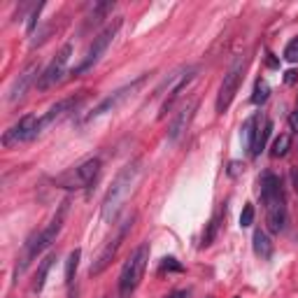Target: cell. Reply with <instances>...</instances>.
<instances>
[{
	"mask_svg": "<svg viewBox=\"0 0 298 298\" xmlns=\"http://www.w3.org/2000/svg\"><path fill=\"white\" fill-rule=\"evenodd\" d=\"M261 184V203L266 207V226L270 233H280L286 224V201L284 191H282V182L275 172L266 170L259 180Z\"/></svg>",
	"mask_w": 298,
	"mask_h": 298,
	"instance_id": "6da1fadb",
	"label": "cell"
},
{
	"mask_svg": "<svg viewBox=\"0 0 298 298\" xmlns=\"http://www.w3.org/2000/svg\"><path fill=\"white\" fill-rule=\"evenodd\" d=\"M138 165L140 163L133 161V163H128L126 168L114 177V182H112L110 191H107V196H105V201H103V221H110V219H114L116 217L122 203L126 201V196L131 194V189H133L135 177H138V172H140Z\"/></svg>",
	"mask_w": 298,
	"mask_h": 298,
	"instance_id": "7a4b0ae2",
	"label": "cell"
},
{
	"mask_svg": "<svg viewBox=\"0 0 298 298\" xmlns=\"http://www.w3.org/2000/svg\"><path fill=\"white\" fill-rule=\"evenodd\" d=\"M147 261H149V243H142L133 254L128 256V261L122 268V275H119V298L133 296V291L138 289L142 275L147 270Z\"/></svg>",
	"mask_w": 298,
	"mask_h": 298,
	"instance_id": "3957f363",
	"label": "cell"
},
{
	"mask_svg": "<svg viewBox=\"0 0 298 298\" xmlns=\"http://www.w3.org/2000/svg\"><path fill=\"white\" fill-rule=\"evenodd\" d=\"M119 28H122V17H116L112 24H107L103 31H100L96 37H93V42L89 44V49H86L84 58H82V61H79L77 66L73 68V75H75V77H77V75H84L86 70H91V68L96 66L98 61H100V56L107 51V47H110L112 40L116 37Z\"/></svg>",
	"mask_w": 298,
	"mask_h": 298,
	"instance_id": "277c9868",
	"label": "cell"
},
{
	"mask_svg": "<svg viewBox=\"0 0 298 298\" xmlns=\"http://www.w3.org/2000/svg\"><path fill=\"white\" fill-rule=\"evenodd\" d=\"M133 221H135V212H131V214H126V217H124V221L119 224L114 237H112V240H107V245H105L103 250L98 252L96 259H93L91 268H89V277H98V275H103L105 270L110 268V263L114 261V256H116V252H119V247H122V243L126 240L128 231H131V226H133Z\"/></svg>",
	"mask_w": 298,
	"mask_h": 298,
	"instance_id": "5b68a950",
	"label": "cell"
},
{
	"mask_svg": "<svg viewBox=\"0 0 298 298\" xmlns=\"http://www.w3.org/2000/svg\"><path fill=\"white\" fill-rule=\"evenodd\" d=\"M100 165L103 163H100V158L98 156L86 158V161H82L79 165H75V168H70V170L61 172L58 177H54L51 182H54L58 189H70V191H75V189H84L98 177Z\"/></svg>",
	"mask_w": 298,
	"mask_h": 298,
	"instance_id": "8992f818",
	"label": "cell"
},
{
	"mask_svg": "<svg viewBox=\"0 0 298 298\" xmlns=\"http://www.w3.org/2000/svg\"><path fill=\"white\" fill-rule=\"evenodd\" d=\"M196 73H198V68H196V66H184V68H180V70H175V73L168 75V79H165L163 84L158 86L156 96H158V93H163V91H168V98L163 100V105H161V112H158V119H163L165 112L172 107V103H175L177 98L182 96L184 89H187V86L194 82Z\"/></svg>",
	"mask_w": 298,
	"mask_h": 298,
	"instance_id": "52a82bcc",
	"label": "cell"
},
{
	"mask_svg": "<svg viewBox=\"0 0 298 298\" xmlns=\"http://www.w3.org/2000/svg\"><path fill=\"white\" fill-rule=\"evenodd\" d=\"M243 73H245V56H240L231 68H228V73L224 75V82L219 86V93H217V112L224 114L228 107H231L233 98H235L237 89H240V82H243Z\"/></svg>",
	"mask_w": 298,
	"mask_h": 298,
	"instance_id": "ba28073f",
	"label": "cell"
},
{
	"mask_svg": "<svg viewBox=\"0 0 298 298\" xmlns=\"http://www.w3.org/2000/svg\"><path fill=\"white\" fill-rule=\"evenodd\" d=\"M37 135H40V119L35 114H24L12 128H7L5 133H3V147L12 149V147L35 140Z\"/></svg>",
	"mask_w": 298,
	"mask_h": 298,
	"instance_id": "9c48e42d",
	"label": "cell"
},
{
	"mask_svg": "<svg viewBox=\"0 0 298 298\" xmlns=\"http://www.w3.org/2000/svg\"><path fill=\"white\" fill-rule=\"evenodd\" d=\"M70 56H73V44L66 42L58 49V54L51 58V63L42 70V75L37 77V89L40 91H47V89H51V86H56L61 82L68 70V63H70Z\"/></svg>",
	"mask_w": 298,
	"mask_h": 298,
	"instance_id": "30bf717a",
	"label": "cell"
},
{
	"mask_svg": "<svg viewBox=\"0 0 298 298\" xmlns=\"http://www.w3.org/2000/svg\"><path fill=\"white\" fill-rule=\"evenodd\" d=\"M145 79H147V75H140V77L135 79V82H131V84H126V86H122L119 91H114L112 96H107L105 100H100V103H98L96 107L89 112V116H86V119L91 122V119H98V116L107 114V112H114L116 107H119V105H122L124 100H126V98L135 91V89H140V86L145 84Z\"/></svg>",
	"mask_w": 298,
	"mask_h": 298,
	"instance_id": "8fae6325",
	"label": "cell"
},
{
	"mask_svg": "<svg viewBox=\"0 0 298 298\" xmlns=\"http://www.w3.org/2000/svg\"><path fill=\"white\" fill-rule=\"evenodd\" d=\"M84 98H86V91H82V93H77V96L63 98V100H58L56 105H51V107H49V110L40 116V133H42L47 126H51V124H56V122H61L63 116H68L70 112H75Z\"/></svg>",
	"mask_w": 298,
	"mask_h": 298,
	"instance_id": "7c38bea8",
	"label": "cell"
},
{
	"mask_svg": "<svg viewBox=\"0 0 298 298\" xmlns=\"http://www.w3.org/2000/svg\"><path fill=\"white\" fill-rule=\"evenodd\" d=\"M40 61H33L31 66L26 68L24 73L19 75L17 79H14L12 82V86H10V93H7V100H10V103H17V100H21V98L26 96V91H28V86L33 84V82H35V77H40Z\"/></svg>",
	"mask_w": 298,
	"mask_h": 298,
	"instance_id": "4fadbf2b",
	"label": "cell"
},
{
	"mask_svg": "<svg viewBox=\"0 0 298 298\" xmlns=\"http://www.w3.org/2000/svg\"><path fill=\"white\" fill-rule=\"evenodd\" d=\"M196 110H198V100H191L187 107H182V110L177 112L175 119H172L170 126H168V140H170V142H177L180 138H182L184 131H187L189 124H191V119H194Z\"/></svg>",
	"mask_w": 298,
	"mask_h": 298,
	"instance_id": "5bb4252c",
	"label": "cell"
},
{
	"mask_svg": "<svg viewBox=\"0 0 298 298\" xmlns=\"http://www.w3.org/2000/svg\"><path fill=\"white\" fill-rule=\"evenodd\" d=\"M224 217H226V203H221V205L217 207V212L212 214V219L207 221L205 231H203V237H201L203 247H210V245L214 243V237L219 235V228H221V224H224Z\"/></svg>",
	"mask_w": 298,
	"mask_h": 298,
	"instance_id": "9a60e30c",
	"label": "cell"
},
{
	"mask_svg": "<svg viewBox=\"0 0 298 298\" xmlns=\"http://www.w3.org/2000/svg\"><path fill=\"white\" fill-rule=\"evenodd\" d=\"M54 261H56V254H49L40 261L37 275H35V284H33V291L35 293H40L44 289V282H47V275H49V270H51V266H54Z\"/></svg>",
	"mask_w": 298,
	"mask_h": 298,
	"instance_id": "2e32d148",
	"label": "cell"
},
{
	"mask_svg": "<svg viewBox=\"0 0 298 298\" xmlns=\"http://www.w3.org/2000/svg\"><path fill=\"white\" fill-rule=\"evenodd\" d=\"M254 252L256 256H261V259H270V254H273V243H270V237H268L266 231H261V228H256L254 231Z\"/></svg>",
	"mask_w": 298,
	"mask_h": 298,
	"instance_id": "e0dca14e",
	"label": "cell"
},
{
	"mask_svg": "<svg viewBox=\"0 0 298 298\" xmlns=\"http://www.w3.org/2000/svg\"><path fill=\"white\" fill-rule=\"evenodd\" d=\"M273 135V122L270 119H266L263 122V128L259 126V131H256V138H254V145H252V156H259V154L263 152V147H266V142H268V138Z\"/></svg>",
	"mask_w": 298,
	"mask_h": 298,
	"instance_id": "ac0fdd59",
	"label": "cell"
},
{
	"mask_svg": "<svg viewBox=\"0 0 298 298\" xmlns=\"http://www.w3.org/2000/svg\"><path fill=\"white\" fill-rule=\"evenodd\" d=\"M256 131H259V114L250 116L243 126V145L247 152H252V145H254V138H256Z\"/></svg>",
	"mask_w": 298,
	"mask_h": 298,
	"instance_id": "d6986e66",
	"label": "cell"
},
{
	"mask_svg": "<svg viewBox=\"0 0 298 298\" xmlns=\"http://www.w3.org/2000/svg\"><path fill=\"white\" fill-rule=\"evenodd\" d=\"M112 7H114V3H93L91 14H89V19H86V26L100 24V19H103L107 12H112Z\"/></svg>",
	"mask_w": 298,
	"mask_h": 298,
	"instance_id": "ffe728a7",
	"label": "cell"
},
{
	"mask_svg": "<svg viewBox=\"0 0 298 298\" xmlns=\"http://www.w3.org/2000/svg\"><path fill=\"white\" fill-rule=\"evenodd\" d=\"M79 256H82V250H79V247H75V250L68 254V261H66V284H73L75 273H77V266H79Z\"/></svg>",
	"mask_w": 298,
	"mask_h": 298,
	"instance_id": "44dd1931",
	"label": "cell"
},
{
	"mask_svg": "<svg viewBox=\"0 0 298 298\" xmlns=\"http://www.w3.org/2000/svg\"><path fill=\"white\" fill-rule=\"evenodd\" d=\"M270 98V86L263 82V79H259L254 84V93H252V103L254 105H263Z\"/></svg>",
	"mask_w": 298,
	"mask_h": 298,
	"instance_id": "7402d4cb",
	"label": "cell"
},
{
	"mask_svg": "<svg viewBox=\"0 0 298 298\" xmlns=\"http://www.w3.org/2000/svg\"><path fill=\"white\" fill-rule=\"evenodd\" d=\"M289 147H291V138L289 135H280V138H275V142H273V156L275 158H280V156H284L286 152H289Z\"/></svg>",
	"mask_w": 298,
	"mask_h": 298,
	"instance_id": "603a6c76",
	"label": "cell"
},
{
	"mask_svg": "<svg viewBox=\"0 0 298 298\" xmlns=\"http://www.w3.org/2000/svg\"><path fill=\"white\" fill-rule=\"evenodd\" d=\"M254 224V205L252 203H245L243 212H240V226L243 228H247V226Z\"/></svg>",
	"mask_w": 298,
	"mask_h": 298,
	"instance_id": "cb8c5ba5",
	"label": "cell"
},
{
	"mask_svg": "<svg viewBox=\"0 0 298 298\" xmlns=\"http://www.w3.org/2000/svg\"><path fill=\"white\" fill-rule=\"evenodd\" d=\"M161 270H168V273H182L184 266L177 261L175 256H165L163 261H161Z\"/></svg>",
	"mask_w": 298,
	"mask_h": 298,
	"instance_id": "d4e9b609",
	"label": "cell"
},
{
	"mask_svg": "<svg viewBox=\"0 0 298 298\" xmlns=\"http://www.w3.org/2000/svg\"><path fill=\"white\" fill-rule=\"evenodd\" d=\"M42 10H44V3H37V5L33 7L31 17H28V24H26V31H28V33H33V31H35L37 19H40V12H42Z\"/></svg>",
	"mask_w": 298,
	"mask_h": 298,
	"instance_id": "484cf974",
	"label": "cell"
},
{
	"mask_svg": "<svg viewBox=\"0 0 298 298\" xmlns=\"http://www.w3.org/2000/svg\"><path fill=\"white\" fill-rule=\"evenodd\" d=\"M284 58L289 63H298V37H293L291 42L286 44V49H284Z\"/></svg>",
	"mask_w": 298,
	"mask_h": 298,
	"instance_id": "4316f807",
	"label": "cell"
},
{
	"mask_svg": "<svg viewBox=\"0 0 298 298\" xmlns=\"http://www.w3.org/2000/svg\"><path fill=\"white\" fill-rule=\"evenodd\" d=\"M296 79H298V73H296V70H286V73H284V84L291 86V84H296Z\"/></svg>",
	"mask_w": 298,
	"mask_h": 298,
	"instance_id": "83f0119b",
	"label": "cell"
},
{
	"mask_svg": "<svg viewBox=\"0 0 298 298\" xmlns=\"http://www.w3.org/2000/svg\"><path fill=\"white\" fill-rule=\"evenodd\" d=\"M289 126H291L293 133H298V110L291 112V116H289Z\"/></svg>",
	"mask_w": 298,
	"mask_h": 298,
	"instance_id": "f1b7e54d",
	"label": "cell"
},
{
	"mask_svg": "<svg viewBox=\"0 0 298 298\" xmlns=\"http://www.w3.org/2000/svg\"><path fill=\"white\" fill-rule=\"evenodd\" d=\"M266 66H268V68H277V66H280V61H277V56L268 54V58H266Z\"/></svg>",
	"mask_w": 298,
	"mask_h": 298,
	"instance_id": "f546056e",
	"label": "cell"
},
{
	"mask_svg": "<svg viewBox=\"0 0 298 298\" xmlns=\"http://www.w3.org/2000/svg\"><path fill=\"white\" fill-rule=\"evenodd\" d=\"M291 182H293V189H296V194H298V165L291 168Z\"/></svg>",
	"mask_w": 298,
	"mask_h": 298,
	"instance_id": "4dcf8cb0",
	"label": "cell"
},
{
	"mask_svg": "<svg viewBox=\"0 0 298 298\" xmlns=\"http://www.w3.org/2000/svg\"><path fill=\"white\" fill-rule=\"evenodd\" d=\"M237 170H240V163H237V161H233V163H231V168H228V175H231V177H235V175H237Z\"/></svg>",
	"mask_w": 298,
	"mask_h": 298,
	"instance_id": "1f68e13d",
	"label": "cell"
},
{
	"mask_svg": "<svg viewBox=\"0 0 298 298\" xmlns=\"http://www.w3.org/2000/svg\"><path fill=\"white\" fill-rule=\"evenodd\" d=\"M168 298H189V291H175V293H170Z\"/></svg>",
	"mask_w": 298,
	"mask_h": 298,
	"instance_id": "d6a6232c",
	"label": "cell"
},
{
	"mask_svg": "<svg viewBox=\"0 0 298 298\" xmlns=\"http://www.w3.org/2000/svg\"><path fill=\"white\" fill-rule=\"evenodd\" d=\"M70 298H75V293H73V296H70Z\"/></svg>",
	"mask_w": 298,
	"mask_h": 298,
	"instance_id": "836d02e7",
	"label": "cell"
}]
</instances>
